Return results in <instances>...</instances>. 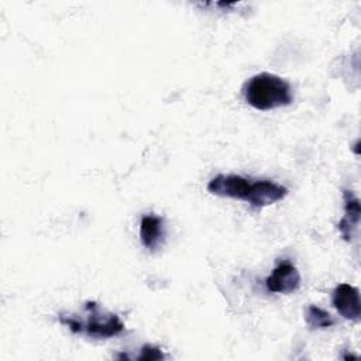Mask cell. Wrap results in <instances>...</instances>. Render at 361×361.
<instances>
[{"label": "cell", "instance_id": "7a4b0ae2", "mask_svg": "<svg viewBox=\"0 0 361 361\" xmlns=\"http://www.w3.org/2000/svg\"><path fill=\"white\" fill-rule=\"evenodd\" d=\"M245 102L257 110H274L293 102L290 85L278 75L261 72L250 78L243 87Z\"/></svg>", "mask_w": 361, "mask_h": 361}, {"label": "cell", "instance_id": "52a82bcc", "mask_svg": "<svg viewBox=\"0 0 361 361\" xmlns=\"http://www.w3.org/2000/svg\"><path fill=\"white\" fill-rule=\"evenodd\" d=\"M344 216L338 221L337 228L345 241H353L360 223V199L348 189L343 190Z\"/></svg>", "mask_w": 361, "mask_h": 361}, {"label": "cell", "instance_id": "3957f363", "mask_svg": "<svg viewBox=\"0 0 361 361\" xmlns=\"http://www.w3.org/2000/svg\"><path fill=\"white\" fill-rule=\"evenodd\" d=\"M207 192L220 197H230V199H238L247 202L252 182L241 175L237 173H220L210 179L207 183Z\"/></svg>", "mask_w": 361, "mask_h": 361}, {"label": "cell", "instance_id": "6da1fadb", "mask_svg": "<svg viewBox=\"0 0 361 361\" xmlns=\"http://www.w3.org/2000/svg\"><path fill=\"white\" fill-rule=\"evenodd\" d=\"M58 320L72 333L90 338H110L124 331V323L120 317L103 310L96 302H86L79 314L59 313Z\"/></svg>", "mask_w": 361, "mask_h": 361}, {"label": "cell", "instance_id": "277c9868", "mask_svg": "<svg viewBox=\"0 0 361 361\" xmlns=\"http://www.w3.org/2000/svg\"><path fill=\"white\" fill-rule=\"evenodd\" d=\"M331 303L341 317L353 322L360 320L361 303L358 288L350 283H338L333 290Z\"/></svg>", "mask_w": 361, "mask_h": 361}, {"label": "cell", "instance_id": "9c48e42d", "mask_svg": "<svg viewBox=\"0 0 361 361\" xmlns=\"http://www.w3.org/2000/svg\"><path fill=\"white\" fill-rule=\"evenodd\" d=\"M305 322L312 330L329 329L336 323L329 312L316 305H309L305 309Z\"/></svg>", "mask_w": 361, "mask_h": 361}, {"label": "cell", "instance_id": "5b68a950", "mask_svg": "<svg viewBox=\"0 0 361 361\" xmlns=\"http://www.w3.org/2000/svg\"><path fill=\"white\" fill-rule=\"evenodd\" d=\"M265 286L274 293H292L300 286V274L292 262L282 261L265 279Z\"/></svg>", "mask_w": 361, "mask_h": 361}, {"label": "cell", "instance_id": "30bf717a", "mask_svg": "<svg viewBox=\"0 0 361 361\" xmlns=\"http://www.w3.org/2000/svg\"><path fill=\"white\" fill-rule=\"evenodd\" d=\"M134 358L140 360V361H151V360H164L165 355L159 347H155L151 344H144L140 348L138 355H135Z\"/></svg>", "mask_w": 361, "mask_h": 361}, {"label": "cell", "instance_id": "ba28073f", "mask_svg": "<svg viewBox=\"0 0 361 361\" xmlns=\"http://www.w3.org/2000/svg\"><path fill=\"white\" fill-rule=\"evenodd\" d=\"M164 240V220L161 216L145 214L140 221V241L144 248L155 251Z\"/></svg>", "mask_w": 361, "mask_h": 361}, {"label": "cell", "instance_id": "8992f818", "mask_svg": "<svg viewBox=\"0 0 361 361\" xmlns=\"http://www.w3.org/2000/svg\"><path fill=\"white\" fill-rule=\"evenodd\" d=\"M288 195V189L274 180L261 179L252 182L251 193L247 199V203L252 207H265L282 200Z\"/></svg>", "mask_w": 361, "mask_h": 361}]
</instances>
